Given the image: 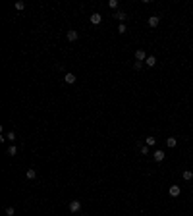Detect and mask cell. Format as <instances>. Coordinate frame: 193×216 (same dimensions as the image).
<instances>
[{"instance_id":"1","label":"cell","mask_w":193,"mask_h":216,"mask_svg":"<svg viewBox=\"0 0 193 216\" xmlns=\"http://www.w3.org/2000/svg\"><path fill=\"white\" fill-rule=\"evenodd\" d=\"M81 210V201H70V212H79Z\"/></svg>"},{"instance_id":"2","label":"cell","mask_w":193,"mask_h":216,"mask_svg":"<svg viewBox=\"0 0 193 216\" xmlns=\"http://www.w3.org/2000/svg\"><path fill=\"white\" fill-rule=\"evenodd\" d=\"M145 60H147V54H145V50H143V48L135 50V62H145Z\"/></svg>"},{"instance_id":"3","label":"cell","mask_w":193,"mask_h":216,"mask_svg":"<svg viewBox=\"0 0 193 216\" xmlns=\"http://www.w3.org/2000/svg\"><path fill=\"white\" fill-rule=\"evenodd\" d=\"M164 157H166V152H164V151H160V149L153 152V158H155L156 162H162V160H164Z\"/></svg>"},{"instance_id":"4","label":"cell","mask_w":193,"mask_h":216,"mask_svg":"<svg viewBox=\"0 0 193 216\" xmlns=\"http://www.w3.org/2000/svg\"><path fill=\"white\" fill-rule=\"evenodd\" d=\"M168 193H170V197H180V193H182V187H180V185H172V187L168 189Z\"/></svg>"},{"instance_id":"5","label":"cell","mask_w":193,"mask_h":216,"mask_svg":"<svg viewBox=\"0 0 193 216\" xmlns=\"http://www.w3.org/2000/svg\"><path fill=\"white\" fill-rule=\"evenodd\" d=\"M158 23H160V18H158V16H151V18H149V27H158Z\"/></svg>"},{"instance_id":"6","label":"cell","mask_w":193,"mask_h":216,"mask_svg":"<svg viewBox=\"0 0 193 216\" xmlns=\"http://www.w3.org/2000/svg\"><path fill=\"white\" fill-rule=\"evenodd\" d=\"M101 21H102V16L99 14V12H95V14L91 16V23H93V25H99Z\"/></svg>"},{"instance_id":"7","label":"cell","mask_w":193,"mask_h":216,"mask_svg":"<svg viewBox=\"0 0 193 216\" xmlns=\"http://www.w3.org/2000/svg\"><path fill=\"white\" fill-rule=\"evenodd\" d=\"M66 37H68V41H70V42H74V41H77V37H79V35H77V31H74V29H70Z\"/></svg>"},{"instance_id":"8","label":"cell","mask_w":193,"mask_h":216,"mask_svg":"<svg viewBox=\"0 0 193 216\" xmlns=\"http://www.w3.org/2000/svg\"><path fill=\"white\" fill-rule=\"evenodd\" d=\"M75 79H77V77H75L74 74H66V75H64V81L68 83V85H74V83H75Z\"/></svg>"},{"instance_id":"9","label":"cell","mask_w":193,"mask_h":216,"mask_svg":"<svg viewBox=\"0 0 193 216\" xmlns=\"http://www.w3.org/2000/svg\"><path fill=\"white\" fill-rule=\"evenodd\" d=\"M176 145H178V139H176V137H168V139H166V147L174 149Z\"/></svg>"},{"instance_id":"10","label":"cell","mask_w":193,"mask_h":216,"mask_svg":"<svg viewBox=\"0 0 193 216\" xmlns=\"http://www.w3.org/2000/svg\"><path fill=\"white\" fill-rule=\"evenodd\" d=\"M145 64H147L149 68H153V66H156V58H155V56H147V60H145Z\"/></svg>"},{"instance_id":"11","label":"cell","mask_w":193,"mask_h":216,"mask_svg":"<svg viewBox=\"0 0 193 216\" xmlns=\"http://www.w3.org/2000/svg\"><path fill=\"white\" fill-rule=\"evenodd\" d=\"M16 152H18V147H16V145H10L8 151H6V154H10V157H16Z\"/></svg>"},{"instance_id":"12","label":"cell","mask_w":193,"mask_h":216,"mask_svg":"<svg viewBox=\"0 0 193 216\" xmlns=\"http://www.w3.org/2000/svg\"><path fill=\"white\" fill-rule=\"evenodd\" d=\"M114 18H116V19H118V21H120V23H124V19H126V18H128V16H126V14H124V12H116V14H114Z\"/></svg>"},{"instance_id":"13","label":"cell","mask_w":193,"mask_h":216,"mask_svg":"<svg viewBox=\"0 0 193 216\" xmlns=\"http://www.w3.org/2000/svg\"><path fill=\"white\" fill-rule=\"evenodd\" d=\"M145 145H147V147H155V145H156V139H155V137H151V135H149V137L145 139Z\"/></svg>"},{"instance_id":"14","label":"cell","mask_w":193,"mask_h":216,"mask_svg":"<svg viewBox=\"0 0 193 216\" xmlns=\"http://www.w3.org/2000/svg\"><path fill=\"white\" fill-rule=\"evenodd\" d=\"M6 139H8V141L12 143V145H14V141H16V133H14V131H8V133H6Z\"/></svg>"},{"instance_id":"15","label":"cell","mask_w":193,"mask_h":216,"mask_svg":"<svg viewBox=\"0 0 193 216\" xmlns=\"http://www.w3.org/2000/svg\"><path fill=\"white\" fill-rule=\"evenodd\" d=\"M35 178H37V172L33 170V168H29L27 170V179H35Z\"/></svg>"},{"instance_id":"16","label":"cell","mask_w":193,"mask_h":216,"mask_svg":"<svg viewBox=\"0 0 193 216\" xmlns=\"http://www.w3.org/2000/svg\"><path fill=\"white\" fill-rule=\"evenodd\" d=\"M184 179H185V181H189V179H193V172L185 170V172H184Z\"/></svg>"},{"instance_id":"17","label":"cell","mask_w":193,"mask_h":216,"mask_svg":"<svg viewBox=\"0 0 193 216\" xmlns=\"http://www.w3.org/2000/svg\"><path fill=\"white\" fill-rule=\"evenodd\" d=\"M6 214H8V216H14L16 214V208L14 207H6Z\"/></svg>"},{"instance_id":"18","label":"cell","mask_w":193,"mask_h":216,"mask_svg":"<svg viewBox=\"0 0 193 216\" xmlns=\"http://www.w3.org/2000/svg\"><path fill=\"white\" fill-rule=\"evenodd\" d=\"M118 31H120V35L128 31V27H126V23H120V25H118Z\"/></svg>"},{"instance_id":"19","label":"cell","mask_w":193,"mask_h":216,"mask_svg":"<svg viewBox=\"0 0 193 216\" xmlns=\"http://www.w3.org/2000/svg\"><path fill=\"white\" fill-rule=\"evenodd\" d=\"M139 152H141V154H149V147H147V145H143V147L139 149Z\"/></svg>"},{"instance_id":"20","label":"cell","mask_w":193,"mask_h":216,"mask_svg":"<svg viewBox=\"0 0 193 216\" xmlns=\"http://www.w3.org/2000/svg\"><path fill=\"white\" fill-rule=\"evenodd\" d=\"M141 68H143V62H135V64H133V69H135V72H139Z\"/></svg>"},{"instance_id":"21","label":"cell","mask_w":193,"mask_h":216,"mask_svg":"<svg viewBox=\"0 0 193 216\" xmlns=\"http://www.w3.org/2000/svg\"><path fill=\"white\" fill-rule=\"evenodd\" d=\"M108 6L110 8H118V0H108Z\"/></svg>"},{"instance_id":"22","label":"cell","mask_w":193,"mask_h":216,"mask_svg":"<svg viewBox=\"0 0 193 216\" xmlns=\"http://www.w3.org/2000/svg\"><path fill=\"white\" fill-rule=\"evenodd\" d=\"M16 8H18V10H23V8H25V4H23V2H16Z\"/></svg>"}]
</instances>
